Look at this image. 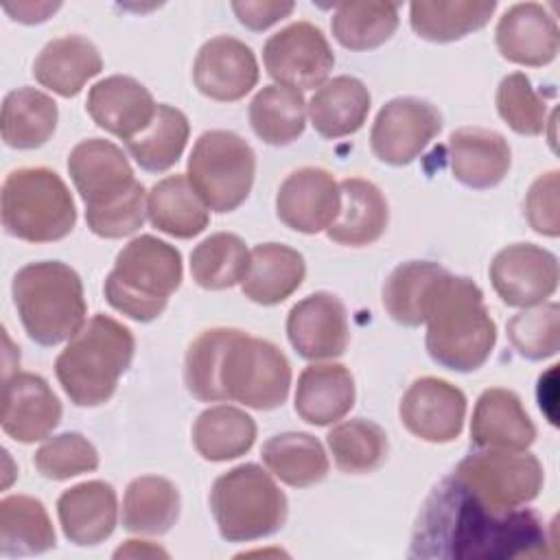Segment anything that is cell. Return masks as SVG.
<instances>
[{"mask_svg":"<svg viewBox=\"0 0 560 560\" xmlns=\"http://www.w3.org/2000/svg\"><path fill=\"white\" fill-rule=\"evenodd\" d=\"M549 545H553V536L536 510L492 508L448 475L420 508L409 556L512 560L547 556Z\"/></svg>","mask_w":560,"mask_h":560,"instance_id":"6da1fadb","label":"cell"},{"mask_svg":"<svg viewBox=\"0 0 560 560\" xmlns=\"http://www.w3.org/2000/svg\"><path fill=\"white\" fill-rule=\"evenodd\" d=\"M68 173L96 236L122 238L142 228L147 192L120 147L105 138L81 140L68 155Z\"/></svg>","mask_w":560,"mask_h":560,"instance_id":"7a4b0ae2","label":"cell"},{"mask_svg":"<svg viewBox=\"0 0 560 560\" xmlns=\"http://www.w3.org/2000/svg\"><path fill=\"white\" fill-rule=\"evenodd\" d=\"M424 324L429 357L453 372L479 370L497 343V324L481 289L470 278L448 271L429 295Z\"/></svg>","mask_w":560,"mask_h":560,"instance_id":"3957f363","label":"cell"},{"mask_svg":"<svg viewBox=\"0 0 560 560\" xmlns=\"http://www.w3.org/2000/svg\"><path fill=\"white\" fill-rule=\"evenodd\" d=\"M133 352V332L118 319L96 313L59 352L55 374L77 407H98L114 396Z\"/></svg>","mask_w":560,"mask_h":560,"instance_id":"277c9868","label":"cell"},{"mask_svg":"<svg viewBox=\"0 0 560 560\" xmlns=\"http://www.w3.org/2000/svg\"><path fill=\"white\" fill-rule=\"evenodd\" d=\"M11 293L26 335L39 346H57L85 326L83 282L66 262L24 265L13 276Z\"/></svg>","mask_w":560,"mask_h":560,"instance_id":"5b68a950","label":"cell"},{"mask_svg":"<svg viewBox=\"0 0 560 560\" xmlns=\"http://www.w3.org/2000/svg\"><path fill=\"white\" fill-rule=\"evenodd\" d=\"M182 278L179 249L158 236L140 234L118 252L103 291L118 313L136 322H153L164 313Z\"/></svg>","mask_w":560,"mask_h":560,"instance_id":"8992f818","label":"cell"},{"mask_svg":"<svg viewBox=\"0 0 560 560\" xmlns=\"http://www.w3.org/2000/svg\"><path fill=\"white\" fill-rule=\"evenodd\" d=\"M7 234L26 243L66 238L77 223L74 199L66 182L46 166H24L7 175L0 197Z\"/></svg>","mask_w":560,"mask_h":560,"instance_id":"52a82bcc","label":"cell"},{"mask_svg":"<svg viewBox=\"0 0 560 560\" xmlns=\"http://www.w3.org/2000/svg\"><path fill=\"white\" fill-rule=\"evenodd\" d=\"M210 510L223 540L249 542L276 534L287 521L289 503L267 470L241 464L214 479Z\"/></svg>","mask_w":560,"mask_h":560,"instance_id":"ba28073f","label":"cell"},{"mask_svg":"<svg viewBox=\"0 0 560 560\" xmlns=\"http://www.w3.org/2000/svg\"><path fill=\"white\" fill-rule=\"evenodd\" d=\"M256 175V153L245 138L225 129L203 131L186 164V177L208 210H236L249 195Z\"/></svg>","mask_w":560,"mask_h":560,"instance_id":"9c48e42d","label":"cell"},{"mask_svg":"<svg viewBox=\"0 0 560 560\" xmlns=\"http://www.w3.org/2000/svg\"><path fill=\"white\" fill-rule=\"evenodd\" d=\"M219 385L223 400L269 411L289 396L291 365L276 343L234 328L221 359Z\"/></svg>","mask_w":560,"mask_h":560,"instance_id":"30bf717a","label":"cell"},{"mask_svg":"<svg viewBox=\"0 0 560 560\" xmlns=\"http://www.w3.org/2000/svg\"><path fill=\"white\" fill-rule=\"evenodd\" d=\"M453 477L483 503L510 510L534 501L545 481L542 464L527 451L483 448L466 455Z\"/></svg>","mask_w":560,"mask_h":560,"instance_id":"8fae6325","label":"cell"},{"mask_svg":"<svg viewBox=\"0 0 560 560\" xmlns=\"http://www.w3.org/2000/svg\"><path fill=\"white\" fill-rule=\"evenodd\" d=\"M262 61L278 85L302 92L326 83L335 55L322 28L311 22H293L265 42Z\"/></svg>","mask_w":560,"mask_h":560,"instance_id":"7c38bea8","label":"cell"},{"mask_svg":"<svg viewBox=\"0 0 560 560\" xmlns=\"http://www.w3.org/2000/svg\"><path fill=\"white\" fill-rule=\"evenodd\" d=\"M442 131V114L435 105L416 96L387 101L370 131L372 153L389 166L411 164Z\"/></svg>","mask_w":560,"mask_h":560,"instance_id":"4fadbf2b","label":"cell"},{"mask_svg":"<svg viewBox=\"0 0 560 560\" xmlns=\"http://www.w3.org/2000/svg\"><path fill=\"white\" fill-rule=\"evenodd\" d=\"M490 282L508 306H536L558 289V258L534 243L503 247L490 262Z\"/></svg>","mask_w":560,"mask_h":560,"instance_id":"5bb4252c","label":"cell"},{"mask_svg":"<svg viewBox=\"0 0 560 560\" xmlns=\"http://www.w3.org/2000/svg\"><path fill=\"white\" fill-rule=\"evenodd\" d=\"M398 413L411 435L431 444H446L457 440L464 429L466 396L444 378L422 376L402 394Z\"/></svg>","mask_w":560,"mask_h":560,"instance_id":"9a60e30c","label":"cell"},{"mask_svg":"<svg viewBox=\"0 0 560 560\" xmlns=\"http://www.w3.org/2000/svg\"><path fill=\"white\" fill-rule=\"evenodd\" d=\"M287 337L293 350L308 361L341 357L350 341L343 302L328 291L306 295L289 311Z\"/></svg>","mask_w":560,"mask_h":560,"instance_id":"2e32d148","label":"cell"},{"mask_svg":"<svg viewBox=\"0 0 560 560\" xmlns=\"http://www.w3.org/2000/svg\"><path fill=\"white\" fill-rule=\"evenodd\" d=\"M341 195L335 177L319 166H304L284 177L276 195L278 219L302 234L326 230L339 214Z\"/></svg>","mask_w":560,"mask_h":560,"instance_id":"e0dca14e","label":"cell"},{"mask_svg":"<svg viewBox=\"0 0 560 560\" xmlns=\"http://www.w3.org/2000/svg\"><path fill=\"white\" fill-rule=\"evenodd\" d=\"M61 400L48 381L33 372H15L2 385V431L22 444L52 433L61 420Z\"/></svg>","mask_w":560,"mask_h":560,"instance_id":"ac0fdd59","label":"cell"},{"mask_svg":"<svg viewBox=\"0 0 560 560\" xmlns=\"http://www.w3.org/2000/svg\"><path fill=\"white\" fill-rule=\"evenodd\" d=\"M192 81L197 90L221 103L241 101L258 83V61L254 50L230 35L208 39L192 66Z\"/></svg>","mask_w":560,"mask_h":560,"instance_id":"d6986e66","label":"cell"},{"mask_svg":"<svg viewBox=\"0 0 560 560\" xmlns=\"http://www.w3.org/2000/svg\"><path fill=\"white\" fill-rule=\"evenodd\" d=\"M494 39L503 59L529 68L551 63L560 48L556 18L538 2L512 4L499 18Z\"/></svg>","mask_w":560,"mask_h":560,"instance_id":"ffe728a7","label":"cell"},{"mask_svg":"<svg viewBox=\"0 0 560 560\" xmlns=\"http://www.w3.org/2000/svg\"><path fill=\"white\" fill-rule=\"evenodd\" d=\"M85 109L101 129L127 142L149 127L158 103L133 77L112 74L90 88Z\"/></svg>","mask_w":560,"mask_h":560,"instance_id":"44dd1931","label":"cell"},{"mask_svg":"<svg viewBox=\"0 0 560 560\" xmlns=\"http://www.w3.org/2000/svg\"><path fill=\"white\" fill-rule=\"evenodd\" d=\"M57 516L63 536L79 547H94L107 540L118 521V499L112 483L92 479L61 492Z\"/></svg>","mask_w":560,"mask_h":560,"instance_id":"7402d4cb","label":"cell"},{"mask_svg":"<svg viewBox=\"0 0 560 560\" xmlns=\"http://www.w3.org/2000/svg\"><path fill=\"white\" fill-rule=\"evenodd\" d=\"M512 164L508 140L492 129L462 127L448 136V166L453 177L475 190L503 182Z\"/></svg>","mask_w":560,"mask_h":560,"instance_id":"603a6c76","label":"cell"},{"mask_svg":"<svg viewBox=\"0 0 560 560\" xmlns=\"http://www.w3.org/2000/svg\"><path fill=\"white\" fill-rule=\"evenodd\" d=\"M470 440L479 448L527 451L536 440V427L512 389L490 387L477 398Z\"/></svg>","mask_w":560,"mask_h":560,"instance_id":"cb8c5ba5","label":"cell"},{"mask_svg":"<svg viewBox=\"0 0 560 560\" xmlns=\"http://www.w3.org/2000/svg\"><path fill=\"white\" fill-rule=\"evenodd\" d=\"M103 70L98 48L83 35L50 39L33 61V77L50 92L70 98Z\"/></svg>","mask_w":560,"mask_h":560,"instance_id":"d4e9b609","label":"cell"},{"mask_svg":"<svg viewBox=\"0 0 560 560\" xmlns=\"http://www.w3.org/2000/svg\"><path fill=\"white\" fill-rule=\"evenodd\" d=\"M354 378L341 363H313L302 370L295 387V413L315 427L339 422L354 405Z\"/></svg>","mask_w":560,"mask_h":560,"instance_id":"484cf974","label":"cell"},{"mask_svg":"<svg viewBox=\"0 0 560 560\" xmlns=\"http://www.w3.org/2000/svg\"><path fill=\"white\" fill-rule=\"evenodd\" d=\"M341 208L337 219L326 228L330 241L350 247L376 243L389 221V208L381 188L361 177L339 182Z\"/></svg>","mask_w":560,"mask_h":560,"instance_id":"4316f807","label":"cell"},{"mask_svg":"<svg viewBox=\"0 0 560 560\" xmlns=\"http://www.w3.org/2000/svg\"><path fill=\"white\" fill-rule=\"evenodd\" d=\"M306 276L304 256L282 243H262L249 252V265L241 291L256 304L273 306L284 302Z\"/></svg>","mask_w":560,"mask_h":560,"instance_id":"83f0119b","label":"cell"},{"mask_svg":"<svg viewBox=\"0 0 560 560\" xmlns=\"http://www.w3.org/2000/svg\"><path fill=\"white\" fill-rule=\"evenodd\" d=\"M370 103L372 98L363 81L341 74L319 85L306 107L313 129L326 140H337L363 127Z\"/></svg>","mask_w":560,"mask_h":560,"instance_id":"f1b7e54d","label":"cell"},{"mask_svg":"<svg viewBox=\"0 0 560 560\" xmlns=\"http://www.w3.org/2000/svg\"><path fill=\"white\" fill-rule=\"evenodd\" d=\"M147 217L153 228L175 238H192L210 223V210L186 175H168L151 186Z\"/></svg>","mask_w":560,"mask_h":560,"instance_id":"f546056e","label":"cell"},{"mask_svg":"<svg viewBox=\"0 0 560 560\" xmlns=\"http://www.w3.org/2000/svg\"><path fill=\"white\" fill-rule=\"evenodd\" d=\"M494 9V0H418L409 4V24L418 37L446 44L483 28Z\"/></svg>","mask_w":560,"mask_h":560,"instance_id":"4dcf8cb0","label":"cell"},{"mask_svg":"<svg viewBox=\"0 0 560 560\" xmlns=\"http://www.w3.org/2000/svg\"><path fill=\"white\" fill-rule=\"evenodd\" d=\"M57 118V103L46 92L28 85L11 90L2 103V140L11 149H37L55 133Z\"/></svg>","mask_w":560,"mask_h":560,"instance_id":"1f68e13d","label":"cell"},{"mask_svg":"<svg viewBox=\"0 0 560 560\" xmlns=\"http://www.w3.org/2000/svg\"><path fill=\"white\" fill-rule=\"evenodd\" d=\"M55 545V527L39 499L11 494L0 501V553L4 558L44 553Z\"/></svg>","mask_w":560,"mask_h":560,"instance_id":"d6a6232c","label":"cell"},{"mask_svg":"<svg viewBox=\"0 0 560 560\" xmlns=\"http://www.w3.org/2000/svg\"><path fill=\"white\" fill-rule=\"evenodd\" d=\"M260 457L269 472L291 488H308L328 475V457L322 442L302 431H287L262 444Z\"/></svg>","mask_w":560,"mask_h":560,"instance_id":"836d02e7","label":"cell"},{"mask_svg":"<svg viewBox=\"0 0 560 560\" xmlns=\"http://www.w3.org/2000/svg\"><path fill=\"white\" fill-rule=\"evenodd\" d=\"M179 492L166 477H136L125 490L122 527L147 536L166 534L179 516Z\"/></svg>","mask_w":560,"mask_h":560,"instance_id":"e575fe53","label":"cell"},{"mask_svg":"<svg viewBox=\"0 0 560 560\" xmlns=\"http://www.w3.org/2000/svg\"><path fill=\"white\" fill-rule=\"evenodd\" d=\"M256 440V422L249 413L230 405L201 411L192 424V444L208 462H228L245 455Z\"/></svg>","mask_w":560,"mask_h":560,"instance_id":"d590c367","label":"cell"},{"mask_svg":"<svg viewBox=\"0 0 560 560\" xmlns=\"http://www.w3.org/2000/svg\"><path fill=\"white\" fill-rule=\"evenodd\" d=\"M249 125L265 144H291L304 133L306 125L302 92L278 83L265 85L249 103Z\"/></svg>","mask_w":560,"mask_h":560,"instance_id":"8d00e7d4","label":"cell"},{"mask_svg":"<svg viewBox=\"0 0 560 560\" xmlns=\"http://www.w3.org/2000/svg\"><path fill=\"white\" fill-rule=\"evenodd\" d=\"M190 136L186 114L173 105L160 103L153 120L136 138L127 140V151L136 164L149 173H162L175 166Z\"/></svg>","mask_w":560,"mask_h":560,"instance_id":"74e56055","label":"cell"},{"mask_svg":"<svg viewBox=\"0 0 560 560\" xmlns=\"http://www.w3.org/2000/svg\"><path fill=\"white\" fill-rule=\"evenodd\" d=\"M444 273V267L429 260H409L398 265L383 287V306L389 317L409 328L424 324L429 295Z\"/></svg>","mask_w":560,"mask_h":560,"instance_id":"f35d334b","label":"cell"},{"mask_svg":"<svg viewBox=\"0 0 560 560\" xmlns=\"http://www.w3.org/2000/svg\"><path fill=\"white\" fill-rule=\"evenodd\" d=\"M398 2H339L330 28L335 39L350 50L383 46L398 28Z\"/></svg>","mask_w":560,"mask_h":560,"instance_id":"ab89813d","label":"cell"},{"mask_svg":"<svg viewBox=\"0 0 560 560\" xmlns=\"http://www.w3.org/2000/svg\"><path fill=\"white\" fill-rule=\"evenodd\" d=\"M335 466L348 475L374 472L387 459V433L381 424L352 418L335 424L326 435Z\"/></svg>","mask_w":560,"mask_h":560,"instance_id":"60d3db41","label":"cell"},{"mask_svg":"<svg viewBox=\"0 0 560 560\" xmlns=\"http://www.w3.org/2000/svg\"><path fill=\"white\" fill-rule=\"evenodd\" d=\"M249 265L245 241L232 232H217L203 238L190 254V276L208 291L230 289L243 280Z\"/></svg>","mask_w":560,"mask_h":560,"instance_id":"b9f144b4","label":"cell"},{"mask_svg":"<svg viewBox=\"0 0 560 560\" xmlns=\"http://www.w3.org/2000/svg\"><path fill=\"white\" fill-rule=\"evenodd\" d=\"M508 339L514 350L529 359L542 361L560 348V306L558 302H540L527 306L508 322Z\"/></svg>","mask_w":560,"mask_h":560,"instance_id":"7bdbcfd3","label":"cell"},{"mask_svg":"<svg viewBox=\"0 0 560 560\" xmlns=\"http://www.w3.org/2000/svg\"><path fill=\"white\" fill-rule=\"evenodd\" d=\"M234 328H210L203 330L186 352L184 361V383L186 389L201 402L223 400L219 385V370L225 346Z\"/></svg>","mask_w":560,"mask_h":560,"instance_id":"ee69618b","label":"cell"},{"mask_svg":"<svg viewBox=\"0 0 560 560\" xmlns=\"http://www.w3.org/2000/svg\"><path fill=\"white\" fill-rule=\"evenodd\" d=\"M497 112L521 136H540L547 127V103L523 72H512L497 88Z\"/></svg>","mask_w":560,"mask_h":560,"instance_id":"f6af8a7d","label":"cell"},{"mask_svg":"<svg viewBox=\"0 0 560 560\" xmlns=\"http://www.w3.org/2000/svg\"><path fill=\"white\" fill-rule=\"evenodd\" d=\"M37 472L52 481H63L98 468V451L94 444L74 431L46 440L33 457Z\"/></svg>","mask_w":560,"mask_h":560,"instance_id":"bcb514c9","label":"cell"},{"mask_svg":"<svg viewBox=\"0 0 560 560\" xmlns=\"http://www.w3.org/2000/svg\"><path fill=\"white\" fill-rule=\"evenodd\" d=\"M558 171L540 175L527 190L525 219L529 228L542 236L556 238L560 234V210H558Z\"/></svg>","mask_w":560,"mask_h":560,"instance_id":"7dc6e473","label":"cell"},{"mask_svg":"<svg viewBox=\"0 0 560 560\" xmlns=\"http://www.w3.org/2000/svg\"><path fill=\"white\" fill-rule=\"evenodd\" d=\"M293 2H276V0H236L232 2V11L236 13L238 22L249 31H265L271 24L280 22L282 18L291 15Z\"/></svg>","mask_w":560,"mask_h":560,"instance_id":"c3c4849f","label":"cell"},{"mask_svg":"<svg viewBox=\"0 0 560 560\" xmlns=\"http://www.w3.org/2000/svg\"><path fill=\"white\" fill-rule=\"evenodd\" d=\"M61 4L59 2H18V4H4V11L13 15V20L24 24H37L48 20Z\"/></svg>","mask_w":560,"mask_h":560,"instance_id":"681fc988","label":"cell"}]
</instances>
